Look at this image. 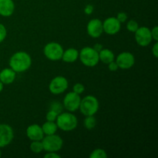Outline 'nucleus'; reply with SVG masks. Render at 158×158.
I'll return each mask as SVG.
<instances>
[{
    "instance_id": "1",
    "label": "nucleus",
    "mask_w": 158,
    "mask_h": 158,
    "mask_svg": "<svg viewBox=\"0 0 158 158\" xmlns=\"http://www.w3.org/2000/svg\"><path fill=\"white\" fill-rule=\"evenodd\" d=\"M32 58L28 52L19 51L15 52L9 60V66L15 73H23L30 68Z\"/></svg>"
},
{
    "instance_id": "2",
    "label": "nucleus",
    "mask_w": 158,
    "mask_h": 158,
    "mask_svg": "<svg viewBox=\"0 0 158 158\" xmlns=\"http://www.w3.org/2000/svg\"><path fill=\"white\" fill-rule=\"evenodd\" d=\"M59 129L63 131H72L77 127L78 120L77 117L71 112L60 113L56 120Z\"/></svg>"
},
{
    "instance_id": "3",
    "label": "nucleus",
    "mask_w": 158,
    "mask_h": 158,
    "mask_svg": "<svg viewBox=\"0 0 158 158\" xmlns=\"http://www.w3.org/2000/svg\"><path fill=\"white\" fill-rule=\"evenodd\" d=\"M100 107V103L97 97L92 95H88L81 99L80 104V112L83 115L86 116H94L98 111Z\"/></svg>"
},
{
    "instance_id": "4",
    "label": "nucleus",
    "mask_w": 158,
    "mask_h": 158,
    "mask_svg": "<svg viewBox=\"0 0 158 158\" xmlns=\"http://www.w3.org/2000/svg\"><path fill=\"white\" fill-rule=\"evenodd\" d=\"M79 58L84 66L87 67H94L100 62L99 52L93 47L86 46L79 52Z\"/></svg>"
},
{
    "instance_id": "5",
    "label": "nucleus",
    "mask_w": 158,
    "mask_h": 158,
    "mask_svg": "<svg viewBox=\"0 0 158 158\" xmlns=\"http://www.w3.org/2000/svg\"><path fill=\"white\" fill-rule=\"evenodd\" d=\"M43 151L46 152H57L60 151L63 146V140L56 134L46 135L42 140Z\"/></svg>"
},
{
    "instance_id": "6",
    "label": "nucleus",
    "mask_w": 158,
    "mask_h": 158,
    "mask_svg": "<svg viewBox=\"0 0 158 158\" xmlns=\"http://www.w3.org/2000/svg\"><path fill=\"white\" fill-rule=\"evenodd\" d=\"M63 48L60 43L51 42L44 46L43 53L48 60L51 61H58L62 60L63 53Z\"/></svg>"
},
{
    "instance_id": "7",
    "label": "nucleus",
    "mask_w": 158,
    "mask_h": 158,
    "mask_svg": "<svg viewBox=\"0 0 158 158\" xmlns=\"http://www.w3.org/2000/svg\"><path fill=\"white\" fill-rule=\"evenodd\" d=\"M69 83L66 77L63 76H57L52 79L49 85V89L51 94L54 95H59L67 89Z\"/></svg>"
},
{
    "instance_id": "8",
    "label": "nucleus",
    "mask_w": 158,
    "mask_h": 158,
    "mask_svg": "<svg viewBox=\"0 0 158 158\" xmlns=\"http://www.w3.org/2000/svg\"><path fill=\"white\" fill-rule=\"evenodd\" d=\"M134 37L137 44L142 47H146L151 44L153 40L151 29L146 26H141L134 32Z\"/></svg>"
},
{
    "instance_id": "9",
    "label": "nucleus",
    "mask_w": 158,
    "mask_h": 158,
    "mask_svg": "<svg viewBox=\"0 0 158 158\" xmlns=\"http://www.w3.org/2000/svg\"><path fill=\"white\" fill-rule=\"evenodd\" d=\"M80 101H81V98L80 95L73 91L66 94L63 99V106L69 112H75L80 107Z\"/></svg>"
},
{
    "instance_id": "10",
    "label": "nucleus",
    "mask_w": 158,
    "mask_h": 158,
    "mask_svg": "<svg viewBox=\"0 0 158 158\" xmlns=\"http://www.w3.org/2000/svg\"><path fill=\"white\" fill-rule=\"evenodd\" d=\"M13 138L14 131L12 127L6 123H0V148L10 144Z\"/></svg>"
},
{
    "instance_id": "11",
    "label": "nucleus",
    "mask_w": 158,
    "mask_h": 158,
    "mask_svg": "<svg viewBox=\"0 0 158 158\" xmlns=\"http://www.w3.org/2000/svg\"><path fill=\"white\" fill-rule=\"evenodd\" d=\"M115 61L119 68L128 69L132 68L135 64V57L131 52H123L117 56Z\"/></svg>"
},
{
    "instance_id": "12",
    "label": "nucleus",
    "mask_w": 158,
    "mask_h": 158,
    "mask_svg": "<svg viewBox=\"0 0 158 158\" xmlns=\"http://www.w3.org/2000/svg\"><path fill=\"white\" fill-rule=\"evenodd\" d=\"M88 35L94 39L101 36L103 32V22L99 19H93L89 20L86 26Z\"/></svg>"
},
{
    "instance_id": "13",
    "label": "nucleus",
    "mask_w": 158,
    "mask_h": 158,
    "mask_svg": "<svg viewBox=\"0 0 158 158\" xmlns=\"http://www.w3.org/2000/svg\"><path fill=\"white\" fill-rule=\"evenodd\" d=\"M121 28V23L117 20L116 17H109L106 19L103 23V32L107 35H116L118 33Z\"/></svg>"
},
{
    "instance_id": "14",
    "label": "nucleus",
    "mask_w": 158,
    "mask_h": 158,
    "mask_svg": "<svg viewBox=\"0 0 158 158\" xmlns=\"http://www.w3.org/2000/svg\"><path fill=\"white\" fill-rule=\"evenodd\" d=\"M26 136L31 141L35 140H42L44 137L42 127L39 124L29 125L26 129Z\"/></svg>"
},
{
    "instance_id": "15",
    "label": "nucleus",
    "mask_w": 158,
    "mask_h": 158,
    "mask_svg": "<svg viewBox=\"0 0 158 158\" xmlns=\"http://www.w3.org/2000/svg\"><path fill=\"white\" fill-rule=\"evenodd\" d=\"M15 3L13 0H0V15L9 17L13 14Z\"/></svg>"
},
{
    "instance_id": "16",
    "label": "nucleus",
    "mask_w": 158,
    "mask_h": 158,
    "mask_svg": "<svg viewBox=\"0 0 158 158\" xmlns=\"http://www.w3.org/2000/svg\"><path fill=\"white\" fill-rule=\"evenodd\" d=\"M16 73L11 68H6L0 71V81L3 84H12L15 80Z\"/></svg>"
},
{
    "instance_id": "17",
    "label": "nucleus",
    "mask_w": 158,
    "mask_h": 158,
    "mask_svg": "<svg viewBox=\"0 0 158 158\" xmlns=\"http://www.w3.org/2000/svg\"><path fill=\"white\" fill-rule=\"evenodd\" d=\"M79 58V51L75 48H69L63 51L62 60L68 63H72L77 61Z\"/></svg>"
},
{
    "instance_id": "18",
    "label": "nucleus",
    "mask_w": 158,
    "mask_h": 158,
    "mask_svg": "<svg viewBox=\"0 0 158 158\" xmlns=\"http://www.w3.org/2000/svg\"><path fill=\"white\" fill-rule=\"evenodd\" d=\"M99 59L102 63L108 64V63L115 60V56H114L113 51H111L110 49H103L99 52Z\"/></svg>"
},
{
    "instance_id": "19",
    "label": "nucleus",
    "mask_w": 158,
    "mask_h": 158,
    "mask_svg": "<svg viewBox=\"0 0 158 158\" xmlns=\"http://www.w3.org/2000/svg\"><path fill=\"white\" fill-rule=\"evenodd\" d=\"M42 129H43L44 135H51V134H54L56 133L57 130H58V127H57L56 123L53 121H46L42 126Z\"/></svg>"
},
{
    "instance_id": "20",
    "label": "nucleus",
    "mask_w": 158,
    "mask_h": 158,
    "mask_svg": "<svg viewBox=\"0 0 158 158\" xmlns=\"http://www.w3.org/2000/svg\"><path fill=\"white\" fill-rule=\"evenodd\" d=\"M83 124L87 130H93L97 125V120L94 116H86Z\"/></svg>"
},
{
    "instance_id": "21",
    "label": "nucleus",
    "mask_w": 158,
    "mask_h": 158,
    "mask_svg": "<svg viewBox=\"0 0 158 158\" xmlns=\"http://www.w3.org/2000/svg\"><path fill=\"white\" fill-rule=\"evenodd\" d=\"M30 150L34 154H40L43 151V146L42 140H35L32 141L30 144Z\"/></svg>"
},
{
    "instance_id": "22",
    "label": "nucleus",
    "mask_w": 158,
    "mask_h": 158,
    "mask_svg": "<svg viewBox=\"0 0 158 158\" xmlns=\"http://www.w3.org/2000/svg\"><path fill=\"white\" fill-rule=\"evenodd\" d=\"M90 158H106L107 157V154L103 149L97 148V149L94 150L90 154H89Z\"/></svg>"
},
{
    "instance_id": "23",
    "label": "nucleus",
    "mask_w": 158,
    "mask_h": 158,
    "mask_svg": "<svg viewBox=\"0 0 158 158\" xmlns=\"http://www.w3.org/2000/svg\"><path fill=\"white\" fill-rule=\"evenodd\" d=\"M138 28V23H137L136 20H129V21L127 22V29L128 31H130V32H135Z\"/></svg>"
},
{
    "instance_id": "24",
    "label": "nucleus",
    "mask_w": 158,
    "mask_h": 158,
    "mask_svg": "<svg viewBox=\"0 0 158 158\" xmlns=\"http://www.w3.org/2000/svg\"><path fill=\"white\" fill-rule=\"evenodd\" d=\"M59 114L56 113V111L52 110H49V111L47 112L46 116V118L47 121H53L55 122L56 120L57 117H58Z\"/></svg>"
},
{
    "instance_id": "25",
    "label": "nucleus",
    "mask_w": 158,
    "mask_h": 158,
    "mask_svg": "<svg viewBox=\"0 0 158 158\" xmlns=\"http://www.w3.org/2000/svg\"><path fill=\"white\" fill-rule=\"evenodd\" d=\"M84 90H85L84 86H83L82 83H76V84L73 86V91L74 93H76V94H79V95L83 94V93L84 92Z\"/></svg>"
},
{
    "instance_id": "26",
    "label": "nucleus",
    "mask_w": 158,
    "mask_h": 158,
    "mask_svg": "<svg viewBox=\"0 0 158 158\" xmlns=\"http://www.w3.org/2000/svg\"><path fill=\"white\" fill-rule=\"evenodd\" d=\"M7 36V30L4 25L0 23V43H2Z\"/></svg>"
},
{
    "instance_id": "27",
    "label": "nucleus",
    "mask_w": 158,
    "mask_h": 158,
    "mask_svg": "<svg viewBox=\"0 0 158 158\" xmlns=\"http://www.w3.org/2000/svg\"><path fill=\"white\" fill-rule=\"evenodd\" d=\"M63 106H62L59 102H52L50 106V110H52L56 111V112L60 114L61 113L62 110H63Z\"/></svg>"
},
{
    "instance_id": "28",
    "label": "nucleus",
    "mask_w": 158,
    "mask_h": 158,
    "mask_svg": "<svg viewBox=\"0 0 158 158\" xmlns=\"http://www.w3.org/2000/svg\"><path fill=\"white\" fill-rule=\"evenodd\" d=\"M127 17L128 16L127 15V13L121 12H119V13L117 14L116 18L117 19V20H118L120 23H123L127 22Z\"/></svg>"
},
{
    "instance_id": "29",
    "label": "nucleus",
    "mask_w": 158,
    "mask_h": 158,
    "mask_svg": "<svg viewBox=\"0 0 158 158\" xmlns=\"http://www.w3.org/2000/svg\"><path fill=\"white\" fill-rule=\"evenodd\" d=\"M107 65H108V69H109V70L111 71V72H115V71H117V69H119L118 66H117L115 60L112 61L111 63H108Z\"/></svg>"
},
{
    "instance_id": "30",
    "label": "nucleus",
    "mask_w": 158,
    "mask_h": 158,
    "mask_svg": "<svg viewBox=\"0 0 158 158\" xmlns=\"http://www.w3.org/2000/svg\"><path fill=\"white\" fill-rule=\"evenodd\" d=\"M152 39L154 41H158V26H155L152 29H151Z\"/></svg>"
},
{
    "instance_id": "31",
    "label": "nucleus",
    "mask_w": 158,
    "mask_h": 158,
    "mask_svg": "<svg viewBox=\"0 0 158 158\" xmlns=\"http://www.w3.org/2000/svg\"><path fill=\"white\" fill-rule=\"evenodd\" d=\"M94 6L91 4L86 5L84 8V12L85 14H86V15H91V14L94 12Z\"/></svg>"
},
{
    "instance_id": "32",
    "label": "nucleus",
    "mask_w": 158,
    "mask_h": 158,
    "mask_svg": "<svg viewBox=\"0 0 158 158\" xmlns=\"http://www.w3.org/2000/svg\"><path fill=\"white\" fill-rule=\"evenodd\" d=\"M45 158H60L61 156L56 152H48L44 155Z\"/></svg>"
},
{
    "instance_id": "33",
    "label": "nucleus",
    "mask_w": 158,
    "mask_h": 158,
    "mask_svg": "<svg viewBox=\"0 0 158 158\" xmlns=\"http://www.w3.org/2000/svg\"><path fill=\"white\" fill-rule=\"evenodd\" d=\"M152 54L154 55V56L155 58L158 57V43L157 41H156V43H154V45L152 47Z\"/></svg>"
},
{
    "instance_id": "34",
    "label": "nucleus",
    "mask_w": 158,
    "mask_h": 158,
    "mask_svg": "<svg viewBox=\"0 0 158 158\" xmlns=\"http://www.w3.org/2000/svg\"><path fill=\"white\" fill-rule=\"evenodd\" d=\"M94 49H95L96 51H97V52H100V51H101L102 49H103V45H101V44H100V43H96L95 45H94Z\"/></svg>"
},
{
    "instance_id": "35",
    "label": "nucleus",
    "mask_w": 158,
    "mask_h": 158,
    "mask_svg": "<svg viewBox=\"0 0 158 158\" xmlns=\"http://www.w3.org/2000/svg\"><path fill=\"white\" fill-rule=\"evenodd\" d=\"M3 88H4V84L0 81V93L3 90Z\"/></svg>"
},
{
    "instance_id": "36",
    "label": "nucleus",
    "mask_w": 158,
    "mask_h": 158,
    "mask_svg": "<svg viewBox=\"0 0 158 158\" xmlns=\"http://www.w3.org/2000/svg\"><path fill=\"white\" fill-rule=\"evenodd\" d=\"M2 156V151H1V148H0V157H1Z\"/></svg>"
}]
</instances>
